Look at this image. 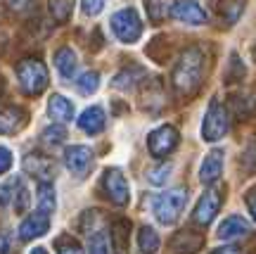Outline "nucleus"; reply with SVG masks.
I'll use <instances>...</instances> for the list:
<instances>
[{
	"label": "nucleus",
	"mask_w": 256,
	"mask_h": 254,
	"mask_svg": "<svg viewBox=\"0 0 256 254\" xmlns=\"http://www.w3.org/2000/svg\"><path fill=\"white\" fill-rule=\"evenodd\" d=\"M0 254H10V237L0 233Z\"/></svg>",
	"instance_id": "43"
},
{
	"label": "nucleus",
	"mask_w": 256,
	"mask_h": 254,
	"mask_svg": "<svg viewBox=\"0 0 256 254\" xmlns=\"http://www.w3.org/2000/svg\"><path fill=\"white\" fill-rule=\"evenodd\" d=\"M34 3H36V0H5V5H8L12 12H17V15L34 10Z\"/></svg>",
	"instance_id": "36"
},
{
	"label": "nucleus",
	"mask_w": 256,
	"mask_h": 254,
	"mask_svg": "<svg viewBox=\"0 0 256 254\" xmlns=\"http://www.w3.org/2000/svg\"><path fill=\"white\" fill-rule=\"evenodd\" d=\"M138 245L142 249V254H156L159 249V235L152 226H142L138 233Z\"/></svg>",
	"instance_id": "24"
},
{
	"label": "nucleus",
	"mask_w": 256,
	"mask_h": 254,
	"mask_svg": "<svg viewBox=\"0 0 256 254\" xmlns=\"http://www.w3.org/2000/svg\"><path fill=\"white\" fill-rule=\"evenodd\" d=\"M188 188H174V190H166L162 195H156L154 202H152V211L159 223L164 226H171L176 223L180 214H183L185 204H188Z\"/></svg>",
	"instance_id": "2"
},
{
	"label": "nucleus",
	"mask_w": 256,
	"mask_h": 254,
	"mask_svg": "<svg viewBox=\"0 0 256 254\" xmlns=\"http://www.w3.org/2000/svg\"><path fill=\"white\" fill-rule=\"evenodd\" d=\"M204 245V235L202 233H194V230H178L171 242H168V249L171 254H197Z\"/></svg>",
	"instance_id": "11"
},
{
	"label": "nucleus",
	"mask_w": 256,
	"mask_h": 254,
	"mask_svg": "<svg viewBox=\"0 0 256 254\" xmlns=\"http://www.w3.org/2000/svg\"><path fill=\"white\" fill-rule=\"evenodd\" d=\"M64 164L66 169L76 176V178H83L88 169L92 166V150L88 145H72L64 150Z\"/></svg>",
	"instance_id": "9"
},
{
	"label": "nucleus",
	"mask_w": 256,
	"mask_h": 254,
	"mask_svg": "<svg viewBox=\"0 0 256 254\" xmlns=\"http://www.w3.org/2000/svg\"><path fill=\"white\" fill-rule=\"evenodd\" d=\"M48 112L55 121H72L74 119V105L62 95H52L48 102Z\"/></svg>",
	"instance_id": "23"
},
{
	"label": "nucleus",
	"mask_w": 256,
	"mask_h": 254,
	"mask_svg": "<svg viewBox=\"0 0 256 254\" xmlns=\"http://www.w3.org/2000/svg\"><path fill=\"white\" fill-rule=\"evenodd\" d=\"M112 29L121 43H136L142 34V22L133 8H124L112 17Z\"/></svg>",
	"instance_id": "5"
},
{
	"label": "nucleus",
	"mask_w": 256,
	"mask_h": 254,
	"mask_svg": "<svg viewBox=\"0 0 256 254\" xmlns=\"http://www.w3.org/2000/svg\"><path fill=\"white\" fill-rule=\"evenodd\" d=\"M142 107L147 112H159V109L164 107V91H162V83L159 79H152V81H142Z\"/></svg>",
	"instance_id": "15"
},
{
	"label": "nucleus",
	"mask_w": 256,
	"mask_h": 254,
	"mask_svg": "<svg viewBox=\"0 0 256 254\" xmlns=\"http://www.w3.org/2000/svg\"><path fill=\"white\" fill-rule=\"evenodd\" d=\"M220 173H223V150H211V152L202 159L200 181L206 183V185H214V183L220 178Z\"/></svg>",
	"instance_id": "13"
},
{
	"label": "nucleus",
	"mask_w": 256,
	"mask_h": 254,
	"mask_svg": "<svg viewBox=\"0 0 256 254\" xmlns=\"http://www.w3.org/2000/svg\"><path fill=\"white\" fill-rule=\"evenodd\" d=\"M147 3V15L152 22H162L166 15V0H145Z\"/></svg>",
	"instance_id": "34"
},
{
	"label": "nucleus",
	"mask_w": 256,
	"mask_h": 254,
	"mask_svg": "<svg viewBox=\"0 0 256 254\" xmlns=\"http://www.w3.org/2000/svg\"><path fill=\"white\" fill-rule=\"evenodd\" d=\"M244 200H247L249 214H252V216H254V221H256V188H252V190L244 195Z\"/></svg>",
	"instance_id": "40"
},
{
	"label": "nucleus",
	"mask_w": 256,
	"mask_h": 254,
	"mask_svg": "<svg viewBox=\"0 0 256 254\" xmlns=\"http://www.w3.org/2000/svg\"><path fill=\"white\" fill-rule=\"evenodd\" d=\"M228 126H230V119H228V109L226 105L220 102H211L206 114H204V121H202V138L206 143H216L220 138L228 133Z\"/></svg>",
	"instance_id": "4"
},
{
	"label": "nucleus",
	"mask_w": 256,
	"mask_h": 254,
	"mask_svg": "<svg viewBox=\"0 0 256 254\" xmlns=\"http://www.w3.org/2000/svg\"><path fill=\"white\" fill-rule=\"evenodd\" d=\"M28 202H31V195H28L26 185L22 181H17V195H14V211L17 214H24L28 209Z\"/></svg>",
	"instance_id": "32"
},
{
	"label": "nucleus",
	"mask_w": 256,
	"mask_h": 254,
	"mask_svg": "<svg viewBox=\"0 0 256 254\" xmlns=\"http://www.w3.org/2000/svg\"><path fill=\"white\" fill-rule=\"evenodd\" d=\"M230 109L238 119H249L256 112V93L244 91V93H235L230 98Z\"/></svg>",
	"instance_id": "19"
},
{
	"label": "nucleus",
	"mask_w": 256,
	"mask_h": 254,
	"mask_svg": "<svg viewBox=\"0 0 256 254\" xmlns=\"http://www.w3.org/2000/svg\"><path fill=\"white\" fill-rule=\"evenodd\" d=\"M0 93H2V86H0Z\"/></svg>",
	"instance_id": "45"
},
{
	"label": "nucleus",
	"mask_w": 256,
	"mask_h": 254,
	"mask_svg": "<svg viewBox=\"0 0 256 254\" xmlns=\"http://www.w3.org/2000/svg\"><path fill=\"white\" fill-rule=\"evenodd\" d=\"M242 10H244L242 0H226V3H220V17L226 19L228 24H235L238 17L242 15Z\"/></svg>",
	"instance_id": "29"
},
{
	"label": "nucleus",
	"mask_w": 256,
	"mask_h": 254,
	"mask_svg": "<svg viewBox=\"0 0 256 254\" xmlns=\"http://www.w3.org/2000/svg\"><path fill=\"white\" fill-rule=\"evenodd\" d=\"M102 188L107 192V197H110L114 204H119V207H124V204L130 200L128 181L119 169H107V171H104V176H102Z\"/></svg>",
	"instance_id": "6"
},
{
	"label": "nucleus",
	"mask_w": 256,
	"mask_h": 254,
	"mask_svg": "<svg viewBox=\"0 0 256 254\" xmlns=\"http://www.w3.org/2000/svg\"><path fill=\"white\" fill-rule=\"evenodd\" d=\"M55 67L57 72L62 74V79H74V74H76V67H78V62H76V53H74L72 48H60L55 53Z\"/></svg>",
	"instance_id": "22"
},
{
	"label": "nucleus",
	"mask_w": 256,
	"mask_h": 254,
	"mask_svg": "<svg viewBox=\"0 0 256 254\" xmlns=\"http://www.w3.org/2000/svg\"><path fill=\"white\" fill-rule=\"evenodd\" d=\"M31 254H48V252H46V249H43V247H36V249H34V252H31Z\"/></svg>",
	"instance_id": "44"
},
{
	"label": "nucleus",
	"mask_w": 256,
	"mask_h": 254,
	"mask_svg": "<svg viewBox=\"0 0 256 254\" xmlns=\"http://www.w3.org/2000/svg\"><path fill=\"white\" fill-rule=\"evenodd\" d=\"M220 202H223V192L220 190H214V188H211V190L204 192L200 197V202H197V207H194V214H192L194 223L209 226L211 221L216 218V214H218Z\"/></svg>",
	"instance_id": "8"
},
{
	"label": "nucleus",
	"mask_w": 256,
	"mask_h": 254,
	"mask_svg": "<svg viewBox=\"0 0 256 254\" xmlns=\"http://www.w3.org/2000/svg\"><path fill=\"white\" fill-rule=\"evenodd\" d=\"M171 17L176 22L190 24V27L206 24V12L202 10V5L197 0H176L174 5H171Z\"/></svg>",
	"instance_id": "10"
},
{
	"label": "nucleus",
	"mask_w": 256,
	"mask_h": 254,
	"mask_svg": "<svg viewBox=\"0 0 256 254\" xmlns=\"http://www.w3.org/2000/svg\"><path fill=\"white\" fill-rule=\"evenodd\" d=\"M72 10H74V0H50V15H52V19L60 22V24L69 22Z\"/></svg>",
	"instance_id": "27"
},
{
	"label": "nucleus",
	"mask_w": 256,
	"mask_h": 254,
	"mask_svg": "<svg viewBox=\"0 0 256 254\" xmlns=\"http://www.w3.org/2000/svg\"><path fill=\"white\" fill-rule=\"evenodd\" d=\"M24 169H26L31 176H36V178H40V183L48 178H52V173H55V162L50 159V157H46V154H38V152H31L24 157Z\"/></svg>",
	"instance_id": "14"
},
{
	"label": "nucleus",
	"mask_w": 256,
	"mask_h": 254,
	"mask_svg": "<svg viewBox=\"0 0 256 254\" xmlns=\"http://www.w3.org/2000/svg\"><path fill=\"white\" fill-rule=\"evenodd\" d=\"M26 124V112L22 107L0 109V133H17Z\"/></svg>",
	"instance_id": "20"
},
{
	"label": "nucleus",
	"mask_w": 256,
	"mask_h": 254,
	"mask_svg": "<svg viewBox=\"0 0 256 254\" xmlns=\"http://www.w3.org/2000/svg\"><path fill=\"white\" fill-rule=\"evenodd\" d=\"M171 171H174V164L171 162L159 164V166H154V169L147 171V181L152 183V185H164V183L171 178Z\"/></svg>",
	"instance_id": "30"
},
{
	"label": "nucleus",
	"mask_w": 256,
	"mask_h": 254,
	"mask_svg": "<svg viewBox=\"0 0 256 254\" xmlns=\"http://www.w3.org/2000/svg\"><path fill=\"white\" fill-rule=\"evenodd\" d=\"M240 169L244 173H254L256 171V140L254 143H249L242 154H240Z\"/></svg>",
	"instance_id": "31"
},
{
	"label": "nucleus",
	"mask_w": 256,
	"mask_h": 254,
	"mask_svg": "<svg viewBox=\"0 0 256 254\" xmlns=\"http://www.w3.org/2000/svg\"><path fill=\"white\" fill-rule=\"evenodd\" d=\"M14 185V183H12ZM12 185H0V207H5L12 200Z\"/></svg>",
	"instance_id": "41"
},
{
	"label": "nucleus",
	"mask_w": 256,
	"mask_h": 254,
	"mask_svg": "<svg viewBox=\"0 0 256 254\" xmlns=\"http://www.w3.org/2000/svg\"><path fill=\"white\" fill-rule=\"evenodd\" d=\"M64 138H66V131L62 126H48L43 131V143H48V145H60Z\"/></svg>",
	"instance_id": "33"
},
{
	"label": "nucleus",
	"mask_w": 256,
	"mask_h": 254,
	"mask_svg": "<svg viewBox=\"0 0 256 254\" xmlns=\"http://www.w3.org/2000/svg\"><path fill=\"white\" fill-rule=\"evenodd\" d=\"M102 8H104V0H83V12L90 15V17L100 15Z\"/></svg>",
	"instance_id": "38"
},
{
	"label": "nucleus",
	"mask_w": 256,
	"mask_h": 254,
	"mask_svg": "<svg viewBox=\"0 0 256 254\" xmlns=\"http://www.w3.org/2000/svg\"><path fill=\"white\" fill-rule=\"evenodd\" d=\"M88 254H112V237L104 230H95L88 237Z\"/></svg>",
	"instance_id": "26"
},
{
	"label": "nucleus",
	"mask_w": 256,
	"mask_h": 254,
	"mask_svg": "<svg viewBox=\"0 0 256 254\" xmlns=\"http://www.w3.org/2000/svg\"><path fill=\"white\" fill-rule=\"evenodd\" d=\"M57 207V202H55V188L50 185V183H40L38 185V209L40 211H46V214H52Z\"/></svg>",
	"instance_id": "25"
},
{
	"label": "nucleus",
	"mask_w": 256,
	"mask_h": 254,
	"mask_svg": "<svg viewBox=\"0 0 256 254\" xmlns=\"http://www.w3.org/2000/svg\"><path fill=\"white\" fill-rule=\"evenodd\" d=\"M128 230H130V221L128 218H116L112 223V249L116 254H128Z\"/></svg>",
	"instance_id": "21"
},
{
	"label": "nucleus",
	"mask_w": 256,
	"mask_h": 254,
	"mask_svg": "<svg viewBox=\"0 0 256 254\" xmlns=\"http://www.w3.org/2000/svg\"><path fill=\"white\" fill-rule=\"evenodd\" d=\"M254 57H256V50H254Z\"/></svg>",
	"instance_id": "46"
},
{
	"label": "nucleus",
	"mask_w": 256,
	"mask_h": 254,
	"mask_svg": "<svg viewBox=\"0 0 256 254\" xmlns=\"http://www.w3.org/2000/svg\"><path fill=\"white\" fill-rule=\"evenodd\" d=\"M147 72L142 69V67H138V64H130V67H126V69H121L116 76H114V81H112V86L116 88V91H133L140 81H145Z\"/></svg>",
	"instance_id": "17"
},
{
	"label": "nucleus",
	"mask_w": 256,
	"mask_h": 254,
	"mask_svg": "<svg viewBox=\"0 0 256 254\" xmlns=\"http://www.w3.org/2000/svg\"><path fill=\"white\" fill-rule=\"evenodd\" d=\"M48 228H50V214L46 211H34L31 216H26L22 221V226H19V237L22 240H34V237H40L48 233Z\"/></svg>",
	"instance_id": "12"
},
{
	"label": "nucleus",
	"mask_w": 256,
	"mask_h": 254,
	"mask_svg": "<svg viewBox=\"0 0 256 254\" xmlns=\"http://www.w3.org/2000/svg\"><path fill=\"white\" fill-rule=\"evenodd\" d=\"M19 86L26 95H40L48 88V69L40 60H22L17 64Z\"/></svg>",
	"instance_id": "3"
},
{
	"label": "nucleus",
	"mask_w": 256,
	"mask_h": 254,
	"mask_svg": "<svg viewBox=\"0 0 256 254\" xmlns=\"http://www.w3.org/2000/svg\"><path fill=\"white\" fill-rule=\"evenodd\" d=\"M76 88H78V93H83V95H92V93L100 88V74L83 72L81 76H78V81H76Z\"/></svg>",
	"instance_id": "28"
},
{
	"label": "nucleus",
	"mask_w": 256,
	"mask_h": 254,
	"mask_svg": "<svg viewBox=\"0 0 256 254\" xmlns=\"http://www.w3.org/2000/svg\"><path fill=\"white\" fill-rule=\"evenodd\" d=\"M202 72H204V53H202V48L197 46L185 48L178 64L174 67V76H171L176 93L180 98H192L202 86Z\"/></svg>",
	"instance_id": "1"
},
{
	"label": "nucleus",
	"mask_w": 256,
	"mask_h": 254,
	"mask_svg": "<svg viewBox=\"0 0 256 254\" xmlns=\"http://www.w3.org/2000/svg\"><path fill=\"white\" fill-rule=\"evenodd\" d=\"M211 254H242V249L235 245H228V247H220V249H214Z\"/></svg>",
	"instance_id": "42"
},
{
	"label": "nucleus",
	"mask_w": 256,
	"mask_h": 254,
	"mask_svg": "<svg viewBox=\"0 0 256 254\" xmlns=\"http://www.w3.org/2000/svg\"><path fill=\"white\" fill-rule=\"evenodd\" d=\"M249 233V221L242 218L240 214H232V216L223 218V223L218 226V233L216 235L220 240H235V237H242Z\"/></svg>",
	"instance_id": "18"
},
{
	"label": "nucleus",
	"mask_w": 256,
	"mask_h": 254,
	"mask_svg": "<svg viewBox=\"0 0 256 254\" xmlns=\"http://www.w3.org/2000/svg\"><path fill=\"white\" fill-rule=\"evenodd\" d=\"M244 76V64L240 62L238 55H232L230 57V74H228V81H238V79H242Z\"/></svg>",
	"instance_id": "35"
},
{
	"label": "nucleus",
	"mask_w": 256,
	"mask_h": 254,
	"mask_svg": "<svg viewBox=\"0 0 256 254\" xmlns=\"http://www.w3.org/2000/svg\"><path fill=\"white\" fill-rule=\"evenodd\" d=\"M60 254H83V249L72 237H64V240H60Z\"/></svg>",
	"instance_id": "37"
},
{
	"label": "nucleus",
	"mask_w": 256,
	"mask_h": 254,
	"mask_svg": "<svg viewBox=\"0 0 256 254\" xmlns=\"http://www.w3.org/2000/svg\"><path fill=\"white\" fill-rule=\"evenodd\" d=\"M10 166H12V152L5 145H0V176L8 173Z\"/></svg>",
	"instance_id": "39"
},
{
	"label": "nucleus",
	"mask_w": 256,
	"mask_h": 254,
	"mask_svg": "<svg viewBox=\"0 0 256 254\" xmlns=\"http://www.w3.org/2000/svg\"><path fill=\"white\" fill-rule=\"evenodd\" d=\"M104 124H107V119H104V109H102L100 105L88 107L81 117H78V126H81V131H86L88 136H98L102 128H104Z\"/></svg>",
	"instance_id": "16"
},
{
	"label": "nucleus",
	"mask_w": 256,
	"mask_h": 254,
	"mask_svg": "<svg viewBox=\"0 0 256 254\" xmlns=\"http://www.w3.org/2000/svg\"><path fill=\"white\" fill-rule=\"evenodd\" d=\"M147 147L152 157H166L178 147V131L174 126H159L156 131L150 133L147 138Z\"/></svg>",
	"instance_id": "7"
}]
</instances>
